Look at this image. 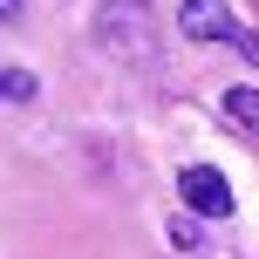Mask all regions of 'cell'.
Wrapping results in <instances>:
<instances>
[{
    "instance_id": "2",
    "label": "cell",
    "mask_w": 259,
    "mask_h": 259,
    "mask_svg": "<svg viewBox=\"0 0 259 259\" xmlns=\"http://www.w3.org/2000/svg\"><path fill=\"white\" fill-rule=\"evenodd\" d=\"M178 198L198 211V219H225V211H232V184H225L211 164H191V170H184V178H178Z\"/></svg>"
},
{
    "instance_id": "3",
    "label": "cell",
    "mask_w": 259,
    "mask_h": 259,
    "mask_svg": "<svg viewBox=\"0 0 259 259\" xmlns=\"http://www.w3.org/2000/svg\"><path fill=\"white\" fill-rule=\"evenodd\" d=\"M219 116L232 130H246V137H259V89H225L219 96Z\"/></svg>"
},
{
    "instance_id": "1",
    "label": "cell",
    "mask_w": 259,
    "mask_h": 259,
    "mask_svg": "<svg viewBox=\"0 0 259 259\" xmlns=\"http://www.w3.org/2000/svg\"><path fill=\"white\" fill-rule=\"evenodd\" d=\"M178 27L191 41H232V48L259 68V27H239V14L225 7V0H184V7H178Z\"/></svg>"
},
{
    "instance_id": "5",
    "label": "cell",
    "mask_w": 259,
    "mask_h": 259,
    "mask_svg": "<svg viewBox=\"0 0 259 259\" xmlns=\"http://www.w3.org/2000/svg\"><path fill=\"white\" fill-rule=\"evenodd\" d=\"M14 7H21V0H0V14H14Z\"/></svg>"
},
{
    "instance_id": "4",
    "label": "cell",
    "mask_w": 259,
    "mask_h": 259,
    "mask_svg": "<svg viewBox=\"0 0 259 259\" xmlns=\"http://www.w3.org/2000/svg\"><path fill=\"white\" fill-rule=\"evenodd\" d=\"M0 103H34V75H21V68H0Z\"/></svg>"
}]
</instances>
